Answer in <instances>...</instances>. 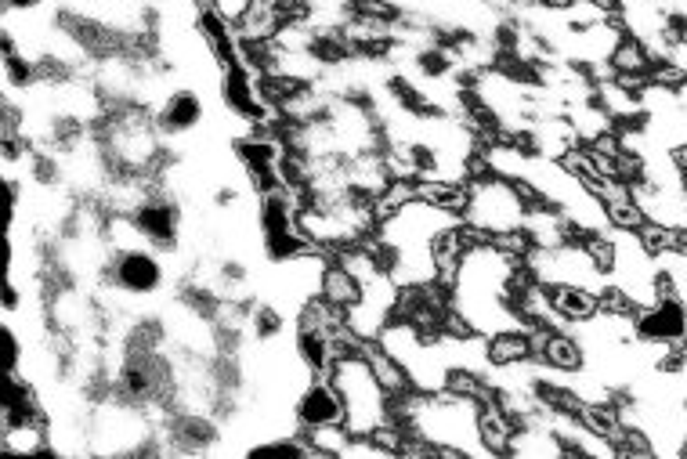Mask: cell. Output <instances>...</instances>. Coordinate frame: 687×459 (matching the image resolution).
Listing matches in <instances>:
<instances>
[{
  "label": "cell",
  "mask_w": 687,
  "mask_h": 459,
  "mask_svg": "<svg viewBox=\"0 0 687 459\" xmlns=\"http://www.w3.org/2000/svg\"><path fill=\"white\" fill-rule=\"evenodd\" d=\"M684 192H687V178H684Z\"/></svg>",
  "instance_id": "cb8c5ba5"
},
{
  "label": "cell",
  "mask_w": 687,
  "mask_h": 459,
  "mask_svg": "<svg viewBox=\"0 0 687 459\" xmlns=\"http://www.w3.org/2000/svg\"><path fill=\"white\" fill-rule=\"evenodd\" d=\"M362 358L369 362V369H373V376L380 380V387L387 391L391 402H395V398H405V394H413V380H409L405 366L395 355H387L377 340H366V344H362Z\"/></svg>",
  "instance_id": "ba28073f"
},
{
  "label": "cell",
  "mask_w": 687,
  "mask_h": 459,
  "mask_svg": "<svg viewBox=\"0 0 687 459\" xmlns=\"http://www.w3.org/2000/svg\"><path fill=\"white\" fill-rule=\"evenodd\" d=\"M604 214H608V225H612L615 232H637V228L648 221V217H644V210H640V203L633 196L608 203V207H604Z\"/></svg>",
  "instance_id": "e0dca14e"
},
{
  "label": "cell",
  "mask_w": 687,
  "mask_h": 459,
  "mask_svg": "<svg viewBox=\"0 0 687 459\" xmlns=\"http://www.w3.org/2000/svg\"><path fill=\"white\" fill-rule=\"evenodd\" d=\"M348 409H344V398L333 387L330 376H315L308 387L297 398V420L301 427H319V423H344Z\"/></svg>",
  "instance_id": "277c9868"
},
{
  "label": "cell",
  "mask_w": 687,
  "mask_h": 459,
  "mask_svg": "<svg viewBox=\"0 0 687 459\" xmlns=\"http://www.w3.org/2000/svg\"><path fill=\"white\" fill-rule=\"evenodd\" d=\"M467 192H471L467 210H463V221H467V225L481 228V232H489V235L514 232V228L525 225L528 207L521 203L514 181L496 178V174H481V178H471Z\"/></svg>",
  "instance_id": "7a4b0ae2"
},
{
  "label": "cell",
  "mask_w": 687,
  "mask_h": 459,
  "mask_svg": "<svg viewBox=\"0 0 687 459\" xmlns=\"http://www.w3.org/2000/svg\"><path fill=\"white\" fill-rule=\"evenodd\" d=\"M673 163H677V170H680V174H684V178H687V141H684V145H677V149H673Z\"/></svg>",
  "instance_id": "ffe728a7"
},
{
  "label": "cell",
  "mask_w": 687,
  "mask_h": 459,
  "mask_svg": "<svg viewBox=\"0 0 687 459\" xmlns=\"http://www.w3.org/2000/svg\"><path fill=\"white\" fill-rule=\"evenodd\" d=\"M590 4H597V8H604L608 15H615V19H619V0H590Z\"/></svg>",
  "instance_id": "7402d4cb"
},
{
  "label": "cell",
  "mask_w": 687,
  "mask_h": 459,
  "mask_svg": "<svg viewBox=\"0 0 687 459\" xmlns=\"http://www.w3.org/2000/svg\"><path fill=\"white\" fill-rule=\"evenodd\" d=\"M416 199H424V203H431V207L452 210V214H460V217H463V210H467V199H471V192H467V185H456V181L416 178Z\"/></svg>",
  "instance_id": "4fadbf2b"
},
{
  "label": "cell",
  "mask_w": 687,
  "mask_h": 459,
  "mask_svg": "<svg viewBox=\"0 0 687 459\" xmlns=\"http://www.w3.org/2000/svg\"><path fill=\"white\" fill-rule=\"evenodd\" d=\"M608 62H612L615 76H619V73H651V66H655V62H651V55H648V47L640 44L637 37H630V33L619 40V47L612 51V58H608Z\"/></svg>",
  "instance_id": "2e32d148"
},
{
  "label": "cell",
  "mask_w": 687,
  "mask_h": 459,
  "mask_svg": "<svg viewBox=\"0 0 687 459\" xmlns=\"http://www.w3.org/2000/svg\"><path fill=\"white\" fill-rule=\"evenodd\" d=\"M485 351H489V366L492 369L528 362V358H532V340H528V329H503V333H492V337H485Z\"/></svg>",
  "instance_id": "8fae6325"
},
{
  "label": "cell",
  "mask_w": 687,
  "mask_h": 459,
  "mask_svg": "<svg viewBox=\"0 0 687 459\" xmlns=\"http://www.w3.org/2000/svg\"><path fill=\"white\" fill-rule=\"evenodd\" d=\"M539 362L550 366V369H557V373H579V369L586 366V351H583V344H579V337H575L572 329H550V337H546Z\"/></svg>",
  "instance_id": "30bf717a"
},
{
  "label": "cell",
  "mask_w": 687,
  "mask_h": 459,
  "mask_svg": "<svg viewBox=\"0 0 687 459\" xmlns=\"http://www.w3.org/2000/svg\"><path fill=\"white\" fill-rule=\"evenodd\" d=\"M315 456H344L355 434L348 431V423H319V427H301Z\"/></svg>",
  "instance_id": "5bb4252c"
},
{
  "label": "cell",
  "mask_w": 687,
  "mask_h": 459,
  "mask_svg": "<svg viewBox=\"0 0 687 459\" xmlns=\"http://www.w3.org/2000/svg\"><path fill=\"white\" fill-rule=\"evenodd\" d=\"M539 8H550V11H568L572 8V0H536Z\"/></svg>",
  "instance_id": "44dd1931"
},
{
  "label": "cell",
  "mask_w": 687,
  "mask_h": 459,
  "mask_svg": "<svg viewBox=\"0 0 687 459\" xmlns=\"http://www.w3.org/2000/svg\"><path fill=\"white\" fill-rule=\"evenodd\" d=\"M0 452L8 456H44L51 452L48 416H26L0 431Z\"/></svg>",
  "instance_id": "52a82bcc"
},
{
  "label": "cell",
  "mask_w": 687,
  "mask_h": 459,
  "mask_svg": "<svg viewBox=\"0 0 687 459\" xmlns=\"http://www.w3.org/2000/svg\"><path fill=\"white\" fill-rule=\"evenodd\" d=\"M637 239L651 257H659V253L684 250L687 228H669V225H659V221H644V225L637 228Z\"/></svg>",
  "instance_id": "9a60e30c"
},
{
  "label": "cell",
  "mask_w": 687,
  "mask_h": 459,
  "mask_svg": "<svg viewBox=\"0 0 687 459\" xmlns=\"http://www.w3.org/2000/svg\"><path fill=\"white\" fill-rule=\"evenodd\" d=\"M684 253H687V243H684Z\"/></svg>",
  "instance_id": "d4e9b609"
},
{
  "label": "cell",
  "mask_w": 687,
  "mask_h": 459,
  "mask_svg": "<svg viewBox=\"0 0 687 459\" xmlns=\"http://www.w3.org/2000/svg\"><path fill=\"white\" fill-rule=\"evenodd\" d=\"M319 297L330 300L333 308L348 311V308H355L358 300H362V282H358L340 261H330V264H326V272H322Z\"/></svg>",
  "instance_id": "7c38bea8"
},
{
  "label": "cell",
  "mask_w": 687,
  "mask_h": 459,
  "mask_svg": "<svg viewBox=\"0 0 687 459\" xmlns=\"http://www.w3.org/2000/svg\"><path fill=\"white\" fill-rule=\"evenodd\" d=\"M521 423L499 405L496 391L478 402V431H481V445L489 456H510V445H514V434H518Z\"/></svg>",
  "instance_id": "8992f818"
},
{
  "label": "cell",
  "mask_w": 687,
  "mask_h": 459,
  "mask_svg": "<svg viewBox=\"0 0 687 459\" xmlns=\"http://www.w3.org/2000/svg\"><path fill=\"white\" fill-rule=\"evenodd\" d=\"M203 123V98L189 87H181L156 109V127L163 138H189Z\"/></svg>",
  "instance_id": "5b68a950"
},
{
  "label": "cell",
  "mask_w": 687,
  "mask_h": 459,
  "mask_svg": "<svg viewBox=\"0 0 687 459\" xmlns=\"http://www.w3.org/2000/svg\"><path fill=\"white\" fill-rule=\"evenodd\" d=\"M167 275V261L160 250H131V253H113L105 282H113L116 290L134 293V297H152L163 286Z\"/></svg>",
  "instance_id": "3957f363"
},
{
  "label": "cell",
  "mask_w": 687,
  "mask_h": 459,
  "mask_svg": "<svg viewBox=\"0 0 687 459\" xmlns=\"http://www.w3.org/2000/svg\"><path fill=\"white\" fill-rule=\"evenodd\" d=\"M687 76L680 73L677 66H669V62H655L651 66V84H659V87H669V91H677L680 84H684Z\"/></svg>",
  "instance_id": "d6986e66"
},
{
  "label": "cell",
  "mask_w": 687,
  "mask_h": 459,
  "mask_svg": "<svg viewBox=\"0 0 687 459\" xmlns=\"http://www.w3.org/2000/svg\"><path fill=\"white\" fill-rule=\"evenodd\" d=\"M489 243L496 246L499 253L514 257V261H525L528 253H532V239H528L525 228H514V232H499V235H492Z\"/></svg>",
  "instance_id": "ac0fdd59"
},
{
  "label": "cell",
  "mask_w": 687,
  "mask_h": 459,
  "mask_svg": "<svg viewBox=\"0 0 687 459\" xmlns=\"http://www.w3.org/2000/svg\"><path fill=\"white\" fill-rule=\"evenodd\" d=\"M550 300H554V311L568 326H579V322H590L597 311H601V297L586 286H572V282H561V286H546Z\"/></svg>",
  "instance_id": "9c48e42d"
},
{
  "label": "cell",
  "mask_w": 687,
  "mask_h": 459,
  "mask_svg": "<svg viewBox=\"0 0 687 459\" xmlns=\"http://www.w3.org/2000/svg\"><path fill=\"white\" fill-rule=\"evenodd\" d=\"M677 98H680V105H684V109H687V80L677 87Z\"/></svg>",
  "instance_id": "603a6c76"
},
{
  "label": "cell",
  "mask_w": 687,
  "mask_h": 459,
  "mask_svg": "<svg viewBox=\"0 0 687 459\" xmlns=\"http://www.w3.org/2000/svg\"><path fill=\"white\" fill-rule=\"evenodd\" d=\"M330 380L344 398V409H348L344 423H348L351 434L369 438L377 427L391 423V398H387V391L380 387V380L373 376V369L362 355L337 358Z\"/></svg>",
  "instance_id": "6da1fadb"
}]
</instances>
